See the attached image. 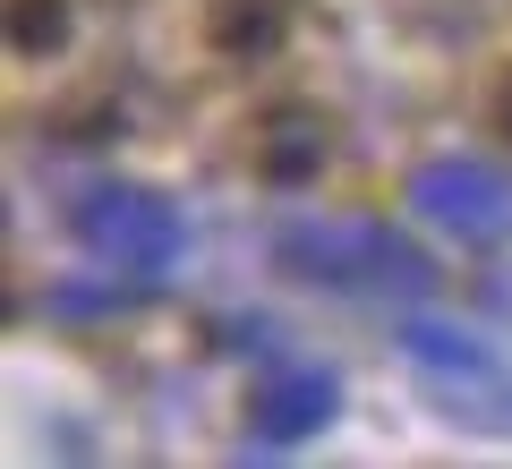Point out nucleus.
<instances>
[{"mask_svg": "<svg viewBox=\"0 0 512 469\" xmlns=\"http://www.w3.org/2000/svg\"><path fill=\"white\" fill-rule=\"evenodd\" d=\"M504 128H512V94H504Z\"/></svg>", "mask_w": 512, "mask_h": 469, "instance_id": "obj_6", "label": "nucleus"}, {"mask_svg": "<svg viewBox=\"0 0 512 469\" xmlns=\"http://www.w3.org/2000/svg\"><path fill=\"white\" fill-rule=\"evenodd\" d=\"M282 265L325 282V290H393V299L436 290V265L402 231H376V222H308V231H282Z\"/></svg>", "mask_w": 512, "mask_h": 469, "instance_id": "obj_1", "label": "nucleus"}, {"mask_svg": "<svg viewBox=\"0 0 512 469\" xmlns=\"http://www.w3.org/2000/svg\"><path fill=\"white\" fill-rule=\"evenodd\" d=\"M248 418L256 435H308L333 418V376L325 367H274V376L248 393Z\"/></svg>", "mask_w": 512, "mask_h": 469, "instance_id": "obj_4", "label": "nucleus"}, {"mask_svg": "<svg viewBox=\"0 0 512 469\" xmlns=\"http://www.w3.org/2000/svg\"><path fill=\"white\" fill-rule=\"evenodd\" d=\"M60 0H9V43H18V52H52L60 43Z\"/></svg>", "mask_w": 512, "mask_h": 469, "instance_id": "obj_5", "label": "nucleus"}, {"mask_svg": "<svg viewBox=\"0 0 512 469\" xmlns=\"http://www.w3.org/2000/svg\"><path fill=\"white\" fill-rule=\"evenodd\" d=\"M410 205H419L427 222H444L453 239H495L512 222V188L495 180L487 163H427L419 180H410Z\"/></svg>", "mask_w": 512, "mask_h": 469, "instance_id": "obj_2", "label": "nucleus"}, {"mask_svg": "<svg viewBox=\"0 0 512 469\" xmlns=\"http://www.w3.org/2000/svg\"><path fill=\"white\" fill-rule=\"evenodd\" d=\"M77 231H86L111 265H128V273L171 265V248H180V222H171L154 197H137V188H103V197H86Z\"/></svg>", "mask_w": 512, "mask_h": 469, "instance_id": "obj_3", "label": "nucleus"}]
</instances>
